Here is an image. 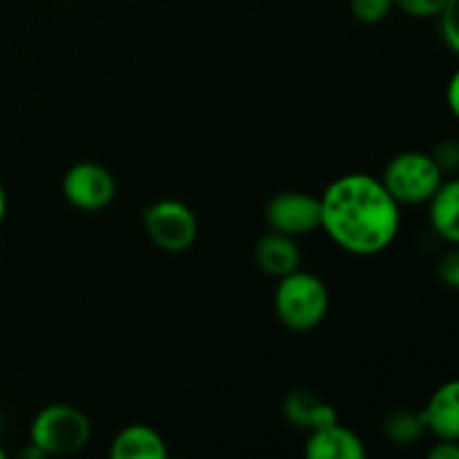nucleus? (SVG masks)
Masks as SVG:
<instances>
[{
  "label": "nucleus",
  "mask_w": 459,
  "mask_h": 459,
  "mask_svg": "<svg viewBox=\"0 0 459 459\" xmlns=\"http://www.w3.org/2000/svg\"><path fill=\"white\" fill-rule=\"evenodd\" d=\"M321 229L352 255L384 254L402 229V204L379 178L348 173L321 193Z\"/></svg>",
  "instance_id": "obj_1"
},
{
  "label": "nucleus",
  "mask_w": 459,
  "mask_h": 459,
  "mask_svg": "<svg viewBox=\"0 0 459 459\" xmlns=\"http://www.w3.org/2000/svg\"><path fill=\"white\" fill-rule=\"evenodd\" d=\"M330 309V291L321 276L305 269L278 278L273 291L276 318L291 332H309L321 325Z\"/></svg>",
  "instance_id": "obj_2"
},
{
  "label": "nucleus",
  "mask_w": 459,
  "mask_h": 459,
  "mask_svg": "<svg viewBox=\"0 0 459 459\" xmlns=\"http://www.w3.org/2000/svg\"><path fill=\"white\" fill-rule=\"evenodd\" d=\"M379 179L399 204L417 206L429 204L446 175L442 173L430 152L403 151L385 164Z\"/></svg>",
  "instance_id": "obj_3"
},
{
  "label": "nucleus",
  "mask_w": 459,
  "mask_h": 459,
  "mask_svg": "<svg viewBox=\"0 0 459 459\" xmlns=\"http://www.w3.org/2000/svg\"><path fill=\"white\" fill-rule=\"evenodd\" d=\"M92 424L83 411L70 403H49L30 426V444L49 455H72L88 446Z\"/></svg>",
  "instance_id": "obj_4"
},
{
  "label": "nucleus",
  "mask_w": 459,
  "mask_h": 459,
  "mask_svg": "<svg viewBox=\"0 0 459 459\" xmlns=\"http://www.w3.org/2000/svg\"><path fill=\"white\" fill-rule=\"evenodd\" d=\"M146 236L166 254H184L197 240V215L182 200H157L142 213Z\"/></svg>",
  "instance_id": "obj_5"
},
{
  "label": "nucleus",
  "mask_w": 459,
  "mask_h": 459,
  "mask_svg": "<svg viewBox=\"0 0 459 459\" xmlns=\"http://www.w3.org/2000/svg\"><path fill=\"white\" fill-rule=\"evenodd\" d=\"M63 197L74 209L97 213L108 209L117 195L115 175L97 161H76L65 170L61 182Z\"/></svg>",
  "instance_id": "obj_6"
},
{
  "label": "nucleus",
  "mask_w": 459,
  "mask_h": 459,
  "mask_svg": "<svg viewBox=\"0 0 459 459\" xmlns=\"http://www.w3.org/2000/svg\"><path fill=\"white\" fill-rule=\"evenodd\" d=\"M269 231L299 238L321 229V197L305 191L276 193L264 206Z\"/></svg>",
  "instance_id": "obj_7"
},
{
  "label": "nucleus",
  "mask_w": 459,
  "mask_h": 459,
  "mask_svg": "<svg viewBox=\"0 0 459 459\" xmlns=\"http://www.w3.org/2000/svg\"><path fill=\"white\" fill-rule=\"evenodd\" d=\"M426 430L435 439H455L459 442V379L439 385L421 408Z\"/></svg>",
  "instance_id": "obj_8"
},
{
  "label": "nucleus",
  "mask_w": 459,
  "mask_h": 459,
  "mask_svg": "<svg viewBox=\"0 0 459 459\" xmlns=\"http://www.w3.org/2000/svg\"><path fill=\"white\" fill-rule=\"evenodd\" d=\"M305 455L309 459H366L368 448L354 430L334 421L309 433Z\"/></svg>",
  "instance_id": "obj_9"
},
{
  "label": "nucleus",
  "mask_w": 459,
  "mask_h": 459,
  "mask_svg": "<svg viewBox=\"0 0 459 459\" xmlns=\"http://www.w3.org/2000/svg\"><path fill=\"white\" fill-rule=\"evenodd\" d=\"M300 249L296 245V238L285 233L269 231L255 242V264L260 272L272 278H282L287 273L300 269Z\"/></svg>",
  "instance_id": "obj_10"
},
{
  "label": "nucleus",
  "mask_w": 459,
  "mask_h": 459,
  "mask_svg": "<svg viewBox=\"0 0 459 459\" xmlns=\"http://www.w3.org/2000/svg\"><path fill=\"white\" fill-rule=\"evenodd\" d=\"M282 411H285L287 421L291 426H296L300 430H307V433L339 421V412L330 403L323 402L316 393H312L307 388L291 390L285 397Z\"/></svg>",
  "instance_id": "obj_11"
},
{
  "label": "nucleus",
  "mask_w": 459,
  "mask_h": 459,
  "mask_svg": "<svg viewBox=\"0 0 459 459\" xmlns=\"http://www.w3.org/2000/svg\"><path fill=\"white\" fill-rule=\"evenodd\" d=\"M112 459H166L169 446L155 429L146 424H130L115 435L110 444Z\"/></svg>",
  "instance_id": "obj_12"
},
{
  "label": "nucleus",
  "mask_w": 459,
  "mask_h": 459,
  "mask_svg": "<svg viewBox=\"0 0 459 459\" xmlns=\"http://www.w3.org/2000/svg\"><path fill=\"white\" fill-rule=\"evenodd\" d=\"M430 229L448 245H459V175L444 179L429 202Z\"/></svg>",
  "instance_id": "obj_13"
},
{
  "label": "nucleus",
  "mask_w": 459,
  "mask_h": 459,
  "mask_svg": "<svg viewBox=\"0 0 459 459\" xmlns=\"http://www.w3.org/2000/svg\"><path fill=\"white\" fill-rule=\"evenodd\" d=\"M384 433L397 446H411V444L420 442L429 430H426L421 411H394L385 417Z\"/></svg>",
  "instance_id": "obj_14"
},
{
  "label": "nucleus",
  "mask_w": 459,
  "mask_h": 459,
  "mask_svg": "<svg viewBox=\"0 0 459 459\" xmlns=\"http://www.w3.org/2000/svg\"><path fill=\"white\" fill-rule=\"evenodd\" d=\"M394 9V0H350V12L363 25H377L385 21Z\"/></svg>",
  "instance_id": "obj_15"
},
{
  "label": "nucleus",
  "mask_w": 459,
  "mask_h": 459,
  "mask_svg": "<svg viewBox=\"0 0 459 459\" xmlns=\"http://www.w3.org/2000/svg\"><path fill=\"white\" fill-rule=\"evenodd\" d=\"M437 18L444 43L453 54L459 56V0H446Z\"/></svg>",
  "instance_id": "obj_16"
},
{
  "label": "nucleus",
  "mask_w": 459,
  "mask_h": 459,
  "mask_svg": "<svg viewBox=\"0 0 459 459\" xmlns=\"http://www.w3.org/2000/svg\"><path fill=\"white\" fill-rule=\"evenodd\" d=\"M437 278L448 290L459 291V245H451V249L437 260Z\"/></svg>",
  "instance_id": "obj_17"
},
{
  "label": "nucleus",
  "mask_w": 459,
  "mask_h": 459,
  "mask_svg": "<svg viewBox=\"0 0 459 459\" xmlns=\"http://www.w3.org/2000/svg\"><path fill=\"white\" fill-rule=\"evenodd\" d=\"M433 160L437 161V166L442 169L444 175L457 173L459 170V142L457 139H442L437 142V146L430 151Z\"/></svg>",
  "instance_id": "obj_18"
},
{
  "label": "nucleus",
  "mask_w": 459,
  "mask_h": 459,
  "mask_svg": "<svg viewBox=\"0 0 459 459\" xmlns=\"http://www.w3.org/2000/svg\"><path fill=\"white\" fill-rule=\"evenodd\" d=\"M446 0H394V7L412 18H437Z\"/></svg>",
  "instance_id": "obj_19"
},
{
  "label": "nucleus",
  "mask_w": 459,
  "mask_h": 459,
  "mask_svg": "<svg viewBox=\"0 0 459 459\" xmlns=\"http://www.w3.org/2000/svg\"><path fill=\"white\" fill-rule=\"evenodd\" d=\"M430 459H459V442L455 439H437L429 451Z\"/></svg>",
  "instance_id": "obj_20"
},
{
  "label": "nucleus",
  "mask_w": 459,
  "mask_h": 459,
  "mask_svg": "<svg viewBox=\"0 0 459 459\" xmlns=\"http://www.w3.org/2000/svg\"><path fill=\"white\" fill-rule=\"evenodd\" d=\"M446 106L453 112V117L459 121V67L453 72V76L448 79L446 85Z\"/></svg>",
  "instance_id": "obj_21"
},
{
  "label": "nucleus",
  "mask_w": 459,
  "mask_h": 459,
  "mask_svg": "<svg viewBox=\"0 0 459 459\" xmlns=\"http://www.w3.org/2000/svg\"><path fill=\"white\" fill-rule=\"evenodd\" d=\"M4 215H7V191H4L3 182H0V227L4 222Z\"/></svg>",
  "instance_id": "obj_22"
},
{
  "label": "nucleus",
  "mask_w": 459,
  "mask_h": 459,
  "mask_svg": "<svg viewBox=\"0 0 459 459\" xmlns=\"http://www.w3.org/2000/svg\"><path fill=\"white\" fill-rule=\"evenodd\" d=\"M4 457H7V453H4L3 448H0V459H4Z\"/></svg>",
  "instance_id": "obj_23"
}]
</instances>
